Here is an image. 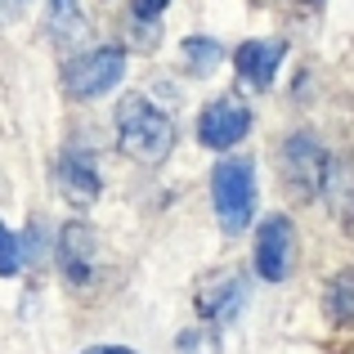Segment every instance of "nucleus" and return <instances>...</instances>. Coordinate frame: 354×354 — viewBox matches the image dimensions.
I'll list each match as a JSON object with an SVG mask.
<instances>
[{
	"label": "nucleus",
	"instance_id": "nucleus-1",
	"mask_svg": "<svg viewBox=\"0 0 354 354\" xmlns=\"http://www.w3.org/2000/svg\"><path fill=\"white\" fill-rule=\"evenodd\" d=\"M117 148L135 162H162L175 148V121L171 113L153 104L148 95H126L117 104Z\"/></svg>",
	"mask_w": 354,
	"mask_h": 354
},
{
	"label": "nucleus",
	"instance_id": "nucleus-2",
	"mask_svg": "<svg viewBox=\"0 0 354 354\" xmlns=\"http://www.w3.org/2000/svg\"><path fill=\"white\" fill-rule=\"evenodd\" d=\"M211 202L225 234H242L256 216V162L251 157H225L211 175Z\"/></svg>",
	"mask_w": 354,
	"mask_h": 354
},
{
	"label": "nucleus",
	"instance_id": "nucleus-3",
	"mask_svg": "<svg viewBox=\"0 0 354 354\" xmlns=\"http://www.w3.org/2000/svg\"><path fill=\"white\" fill-rule=\"evenodd\" d=\"M126 81V50L104 45V50H86L77 59L63 63V90L72 99H104Z\"/></svg>",
	"mask_w": 354,
	"mask_h": 354
},
{
	"label": "nucleus",
	"instance_id": "nucleus-4",
	"mask_svg": "<svg viewBox=\"0 0 354 354\" xmlns=\"http://www.w3.org/2000/svg\"><path fill=\"white\" fill-rule=\"evenodd\" d=\"M328 175H332V157L310 130H296L292 139L283 144V180L292 184V193L301 198H319L328 189Z\"/></svg>",
	"mask_w": 354,
	"mask_h": 354
},
{
	"label": "nucleus",
	"instance_id": "nucleus-5",
	"mask_svg": "<svg viewBox=\"0 0 354 354\" xmlns=\"http://www.w3.org/2000/svg\"><path fill=\"white\" fill-rule=\"evenodd\" d=\"M296 225L287 216H265L256 229V274L265 283H287L296 269Z\"/></svg>",
	"mask_w": 354,
	"mask_h": 354
},
{
	"label": "nucleus",
	"instance_id": "nucleus-6",
	"mask_svg": "<svg viewBox=\"0 0 354 354\" xmlns=\"http://www.w3.org/2000/svg\"><path fill=\"white\" fill-rule=\"evenodd\" d=\"M247 135H251V108L242 104V99L220 95V99H211V104L202 108V117H198V139H202L207 148L225 153V148L242 144Z\"/></svg>",
	"mask_w": 354,
	"mask_h": 354
},
{
	"label": "nucleus",
	"instance_id": "nucleus-7",
	"mask_svg": "<svg viewBox=\"0 0 354 354\" xmlns=\"http://www.w3.org/2000/svg\"><path fill=\"white\" fill-rule=\"evenodd\" d=\"M247 301H251V283L238 269H220V274H211L207 283L198 287V310H202V319H211V323H234L238 314L247 310Z\"/></svg>",
	"mask_w": 354,
	"mask_h": 354
},
{
	"label": "nucleus",
	"instance_id": "nucleus-8",
	"mask_svg": "<svg viewBox=\"0 0 354 354\" xmlns=\"http://www.w3.org/2000/svg\"><path fill=\"white\" fill-rule=\"evenodd\" d=\"M59 269L72 287H86L99 269V242H95V229L90 225H63L59 234Z\"/></svg>",
	"mask_w": 354,
	"mask_h": 354
},
{
	"label": "nucleus",
	"instance_id": "nucleus-9",
	"mask_svg": "<svg viewBox=\"0 0 354 354\" xmlns=\"http://www.w3.org/2000/svg\"><path fill=\"white\" fill-rule=\"evenodd\" d=\"M287 59V45L283 41H247L242 50L234 54L238 63V77L247 81L251 90H269L278 77V63Z\"/></svg>",
	"mask_w": 354,
	"mask_h": 354
},
{
	"label": "nucleus",
	"instance_id": "nucleus-10",
	"mask_svg": "<svg viewBox=\"0 0 354 354\" xmlns=\"http://www.w3.org/2000/svg\"><path fill=\"white\" fill-rule=\"evenodd\" d=\"M59 184H63V198L77 202V207H90V202H99V193H104V180H99V171L90 166L86 153H63L59 162Z\"/></svg>",
	"mask_w": 354,
	"mask_h": 354
},
{
	"label": "nucleus",
	"instance_id": "nucleus-11",
	"mask_svg": "<svg viewBox=\"0 0 354 354\" xmlns=\"http://www.w3.org/2000/svg\"><path fill=\"white\" fill-rule=\"evenodd\" d=\"M328 314L337 323H354V269H341L328 283Z\"/></svg>",
	"mask_w": 354,
	"mask_h": 354
},
{
	"label": "nucleus",
	"instance_id": "nucleus-12",
	"mask_svg": "<svg viewBox=\"0 0 354 354\" xmlns=\"http://www.w3.org/2000/svg\"><path fill=\"white\" fill-rule=\"evenodd\" d=\"M184 59L193 63V72H211L220 63V45L211 41V36L207 41H202V36H189V41H184Z\"/></svg>",
	"mask_w": 354,
	"mask_h": 354
},
{
	"label": "nucleus",
	"instance_id": "nucleus-13",
	"mask_svg": "<svg viewBox=\"0 0 354 354\" xmlns=\"http://www.w3.org/2000/svg\"><path fill=\"white\" fill-rule=\"evenodd\" d=\"M175 350L180 354H220V337L211 328H189V332H180Z\"/></svg>",
	"mask_w": 354,
	"mask_h": 354
},
{
	"label": "nucleus",
	"instance_id": "nucleus-14",
	"mask_svg": "<svg viewBox=\"0 0 354 354\" xmlns=\"http://www.w3.org/2000/svg\"><path fill=\"white\" fill-rule=\"evenodd\" d=\"M50 23H54V32H63V36H81L77 0H50Z\"/></svg>",
	"mask_w": 354,
	"mask_h": 354
},
{
	"label": "nucleus",
	"instance_id": "nucleus-15",
	"mask_svg": "<svg viewBox=\"0 0 354 354\" xmlns=\"http://www.w3.org/2000/svg\"><path fill=\"white\" fill-rule=\"evenodd\" d=\"M18 269H23V247H18V238L0 225V278L18 274Z\"/></svg>",
	"mask_w": 354,
	"mask_h": 354
},
{
	"label": "nucleus",
	"instance_id": "nucleus-16",
	"mask_svg": "<svg viewBox=\"0 0 354 354\" xmlns=\"http://www.w3.org/2000/svg\"><path fill=\"white\" fill-rule=\"evenodd\" d=\"M166 5H171V0H130V9H135V18H148V23H153V18L162 14Z\"/></svg>",
	"mask_w": 354,
	"mask_h": 354
},
{
	"label": "nucleus",
	"instance_id": "nucleus-17",
	"mask_svg": "<svg viewBox=\"0 0 354 354\" xmlns=\"http://www.w3.org/2000/svg\"><path fill=\"white\" fill-rule=\"evenodd\" d=\"M81 354H135V350H121V346H95V350H81Z\"/></svg>",
	"mask_w": 354,
	"mask_h": 354
}]
</instances>
